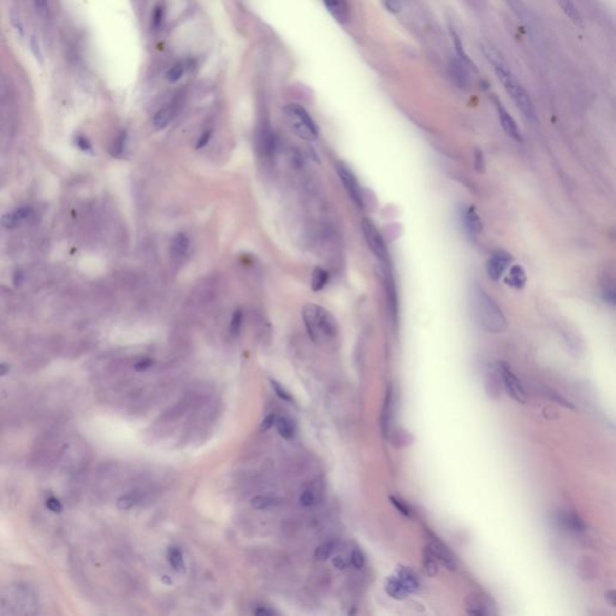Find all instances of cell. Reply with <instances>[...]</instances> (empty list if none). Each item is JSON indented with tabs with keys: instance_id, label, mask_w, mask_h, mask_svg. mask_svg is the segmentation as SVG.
<instances>
[{
	"instance_id": "38",
	"label": "cell",
	"mask_w": 616,
	"mask_h": 616,
	"mask_svg": "<svg viewBox=\"0 0 616 616\" xmlns=\"http://www.w3.org/2000/svg\"><path fill=\"white\" fill-rule=\"evenodd\" d=\"M34 5H35L36 12L43 19H46L50 13V4L48 0H34Z\"/></svg>"
},
{
	"instance_id": "7",
	"label": "cell",
	"mask_w": 616,
	"mask_h": 616,
	"mask_svg": "<svg viewBox=\"0 0 616 616\" xmlns=\"http://www.w3.org/2000/svg\"><path fill=\"white\" fill-rule=\"evenodd\" d=\"M336 169H337V174L340 176V179L342 182V184H343L345 192L348 193V195L351 196V199L354 201V203L356 206L362 207L363 206V196H362V190L361 187H360L358 179L354 176V174L349 170V168L343 162H338L337 166H336Z\"/></svg>"
},
{
	"instance_id": "14",
	"label": "cell",
	"mask_w": 616,
	"mask_h": 616,
	"mask_svg": "<svg viewBox=\"0 0 616 616\" xmlns=\"http://www.w3.org/2000/svg\"><path fill=\"white\" fill-rule=\"evenodd\" d=\"M557 519H559L560 524L569 532L581 533L586 529V525H585L583 519L578 514L573 513V511H562V513L559 514Z\"/></svg>"
},
{
	"instance_id": "11",
	"label": "cell",
	"mask_w": 616,
	"mask_h": 616,
	"mask_svg": "<svg viewBox=\"0 0 616 616\" xmlns=\"http://www.w3.org/2000/svg\"><path fill=\"white\" fill-rule=\"evenodd\" d=\"M466 610L469 615L474 616H485L495 614L492 602L484 594L473 593L467 597Z\"/></svg>"
},
{
	"instance_id": "25",
	"label": "cell",
	"mask_w": 616,
	"mask_h": 616,
	"mask_svg": "<svg viewBox=\"0 0 616 616\" xmlns=\"http://www.w3.org/2000/svg\"><path fill=\"white\" fill-rule=\"evenodd\" d=\"M501 376L500 373H498L497 366L496 369L492 372V375H490L489 377V382L486 383V391L487 394H489L490 397H494V399H497L498 396L501 395Z\"/></svg>"
},
{
	"instance_id": "53",
	"label": "cell",
	"mask_w": 616,
	"mask_h": 616,
	"mask_svg": "<svg viewBox=\"0 0 616 616\" xmlns=\"http://www.w3.org/2000/svg\"><path fill=\"white\" fill-rule=\"evenodd\" d=\"M162 19V9L161 8H157L155 9L154 12V24L155 26H159Z\"/></svg>"
},
{
	"instance_id": "19",
	"label": "cell",
	"mask_w": 616,
	"mask_h": 616,
	"mask_svg": "<svg viewBox=\"0 0 616 616\" xmlns=\"http://www.w3.org/2000/svg\"><path fill=\"white\" fill-rule=\"evenodd\" d=\"M176 115V106L175 105H168L165 107H162L158 111L157 113H155L153 117V126L157 128V129H164L165 127H168L169 124L171 123V120L175 118Z\"/></svg>"
},
{
	"instance_id": "8",
	"label": "cell",
	"mask_w": 616,
	"mask_h": 616,
	"mask_svg": "<svg viewBox=\"0 0 616 616\" xmlns=\"http://www.w3.org/2000/svg\"><path fill=\"white\" fill-rule=\"evenodd\" d=\"M461 225L470 241L476 240L483 229L482 220L473 206H461L459 212Z\"/></svg>"
},
{
	"instance_id": "20",
	"label": "cell",
	"mask_w": 616,
	"mask_h": 616,
	"mask_svg": "<svg viewBox=\"0 0 616 616\" xmlns=\"http://www.w3.org/2000/svg\"><path fill=\"white\" fill-rule=\"evenodd\" d=\"M526 282H527V277H526L525 270L522 269L520 265L511 266L509 276H508V283H509V285L514 286V288L517 289H520L524 288Z\"/></svg>"
},
{
	"instance_id": "52",
	"label": "cell",
	"mask_w": 616,
	"mask_h": 616,
	"mask_svg": "<svg viewBox=\"0 0 616 616\" xmlns=\"http://www.w3.org/2000/svg\"><path fill=\"white\" fill-rule=\"evenodd\" d=\"M476 161L479 162V165L477 166V169L478 170H483L484 169V158H483V153L480 151L476 152Z\"/></svg>"
},
{
	"instance_id": "23",
	"label": "cell",
	"mask_w": 616,
	"mask_h": 616,
	"mask_svg": "<svg viewBox=\"0 0 616 616\" xmlns=\"http://www.w3.org/2000/svg\"><path fill=\"white\" fill-rule=\"evenodd\" d=\"M275 424H276L277 430H278V432H279V435H281L283 438L292 439L294 437V435H295V427H294L293 421L289 420L288 418H284V417L277 418Z\"/></svg>"
},
{
	"instance_id": "31",
	"label": "cell",
	"mask_w": 616,
	"mask_h": 616,
	"mask_svg": "<svg viewBox=\"0 0 616 616\" xmlns=\"http://www.w3.org/2000/svg\"><path fill=\"white\" fill-rule=\"evenodd\" d=\"M126 140H127V134L126 131H122L118 136L115 138V141H113L112 146H111V154L113 155V157H119L120 154L123 153L124 151V146H126Z\"/></svg>"
},
{
	"instance_id": "45",
	"label": "cell",
	"mask_w": 616,
	"mask_h": 616,
	"mask_svg": "<svg viewBox=\"0 0 616 616\" xmlns=\"http://www.w3.org/2000/svg\"><path fill=\"white\" fill-rule=\"evenodd\" d=\"M276 419H277L276 415L273 414V413L269 414L268 417H266L264 419V420H262V423H261V431H268V430H270V428H271L273 426V425H275Z\"/></svg>"
},
{
	"instance_id": "22",
	"label": "cell",
	"mask_w": 616,
	"mask_h": 616,
	"mask_svg": "<svg viewBox=\"0 0 616 616\" xmlns=\"http://www.w3.org/2000/svg\"><path fill=\"white\" fill-rule=\"evenodd\" d=\"M327 282H328V272L326 271V270H324L321 268L314 269V271L312 272V281H311V286H312V290H314V292H319V290L325 288V285L327 284Z\"/></svg>"
},
{
	"instance_id": "26",
	"label": "cell",
	"mask_w": 616,
	"mask_h": 616,
	"mask_svg": "<svg viewBox=\"0 0 616 616\" xmlns=\"http://www.w3.org/2000/svg\"><path fill=\"white\" fill-rule=\"evenodd\" d=\"M168 559H169V562H170L171 567L176 570V572H183V570H184V567H186L184 559H183V553L178 548L169 549Z\"/></svg>"
},
{
	"instance_id": "43",
	"label": "cell",
	"mask_w": 616,
	"mask_h": 616,
	"mask_svg": "<svg viewBox=\"0 0 616 616\" xmlns=\"http://www.w3.org/2000/svg\"><path fill=\"white\" fill-rule=\"evenodd\" d=\"M314 502V495L311 491H304L300 496V503L303 507H311Z\"/></svg>"
},
{
	"instance_id": "33",
	"label": "cell",
	"mask_w": 616,
	"mask_h": 616,
	"mask_svg": "<svg viewBox=\"0 0 616 616\" xmlns=\"http://www.w3.org/2000/svg\"><path fill=\"white\" fill-rule=\"evenodd\" d=\"M543 394H544V395H545L546 397H549V399H551L552 401H555V402H557V403H559V404H562L563 407L572 408V409H574L573 403L570 402V401L566 400L565 397H563V396L560 395V394L557 393V391H555V390H551V389H545V390H543Z\"/></svg>"
},
{
	"instance_id": "55",
	"label": "cell",
	"mask_w": 616,
	"mask_h": 616,
	"mask_svg": "<svg viewBox=\"0 0 616 616\" xmlns=\"http://www.w3.org/2000/svg\"><path fill=\"white\" fill-rule=\"evenodd\" d=\"M10 371V366L8 363H0V377L5 376L6 373H9Z\"/></svg>"
},
{
	"instance_id": "56",
	"label": "cell",
	"mask_w": 616,
	"mask_h": 616,
	"mask_svg": "<svg viewBox=\"0 0 616 616\" xmlns=\"http://www.w3.org/2000/svg\"><path fill=\"white\" fill-rule=\"evenodd\" d=\"M605 596H607V598H608V600H609V601H610V603H611V605H615V592H614V590H610V591H608V592H607V593H605Z\"/></svg>"
},
{
	"instance_id": "9",
	"label": "cell",
	"mask_w": 616,
	"mask_h": 616,
	"mask_svg": "<svg viewBox=\"0 0 616 616\" xmlns=\"http://www.w3.org/2000/svg\"><path fill=\"white\" fill-rule=\"evenodd\" d=\"M426 549L434 555L435 559L437 560V562L444 566L446 569H456V561L454 555L449 551V549L446 548L438 538H436L435 536L431 533H428V543Z\"/></svg>"
},
{
	"instance_id": "40",
	"label": "cell",
	"mask_w": 616,
	"mask_h": 616,
	"mask_svg": "<svg viewBox=\"0 0 616 616\" xmlns=\"http://www.w3.org/2000/svg\"><path fill=\"white\" fill-rule=\"evenodd\" d=\"M30 50H32L35 59L39 61V63H43L44 54H43V51H41L39 40H37V37L35 35H33L32 37H30Z\"/></svg>"
},
{
	"instance_id": "28",
	"label": "cell",
	"mask_w": 616,
	"mask_h": 616,
	"mask_svg": "<svg viewBox=\"0 0 616 616\" xmlns=\"http://www.w3.org/2000/svg\"><path fill=\"white\" fill-rule=\"evenodd\" d=\"M9 16H10V22H11L13 29L16 30V33L18 34L19 37H23L24 36V26H23L22 16H20V12L18 11V9L17 8L10 9Z\"/></svg>"
},
{
	"instance_id": "4",
	"label": "cell",
	"mask_w": 616,
	"mask_h": 616,
	"mask_svg": "<svg viewBox=\"0 0 616 616\" xmlns=\"http://www.w3.org/2000/svg\"><path fill=\"white\" fill-rule=\"evenodd\" d=\"M284 118L296 136L306 141H314L318 137V128L310 113L299 104H289L283 109Z\"/></svg>"
},
{
	"instance_id": "29",
	"label": "cell",
	"mask_w": 616,
	"mask_h": 616,
	"mask_svg": "<svg viewBox=\"0 0 616 616\" xmlns=\"http://www.w3.org/2000/svg\"><path fill=\"white\" fill-rule=\"evenodd\" d=\"M390 502L393 503V506L395 507L401 514L404 515V517H407V518L413 517V509H412V507L409 506V504H408L404 500H402V498H400L397 496H390Z\"/></svg>"
},
{
	"instance_id": "10",
	"label": "cell",
	"mask_w": 616,
	"mask_h": 616,
	"mask_svg": "<svg viewBox=\"0 0 616 616\" xmlns=\"http://www.w3.org/2000/svg\"><path fill=\"white\" fill-rule=\"evenodd\" d=\"M511 262V257L508 252L503 249H498L491 255L489 261H487L486 270L487 275L492 281H498L506 271L508 266Z\"/></svg>"
},
{
	"instance_id": "13",
	"label": "cell",
	"mask_w": 616,
	"mask_h": 616,
	"mask_svg": "<svg viewBox=\"0 0 616 616\" xmlns=\"http://www.w3.org/2000/svg\"><path fill=\"white\" fill-rule=\"evenodd\" d=\"M394 403H395V401H394V390H393V387L389 386L386 390L385 399H384L382 415H380V426H382V432L384 436H386V437L389 436L390 427H391V420H393Z\"/></svg>"
},
{
	"instance_id": "54",
	"label": "cell",
	"mask_w": 616,
	"mask_h": 616,
	"mask_svg": "<svg viewBox=\"0 0 616 616\" xmlns=\"http://www.w3.org/2000/svg\"><path fill=\"white\" fill-rule=\"evenodd\" d=\"M254 612H255V614H257V615H265V616H271V615H273V611L269 610V609H266V608H260V609H257V610H255Z\"/></svg>"
},
{
	"instance_id": "44",
	"label": "cell",
	"mask_w": 616,
	"mask_h": 616,
	"mask_svg": "<svg viewBox=\"0 0 616 616\" xmlns=\"http://www.w3.org/2000/svg\"><path fill=\"white\" fill-rule=\"evenodd\" d=\"M332 565L335 566V568H337V569H340V570H343V569L347 568L348 565H349V562H348V560L345 559L344 556L337 555V556L334 557V560H332Z\"/></svg>"
},
{
	"instance_id": "27",
	"label": "cell",
	"mask_w": 616,
	"mask_h": 616,
	"mask_svg": "<svg viewBox=\"0 0 616 616\" xmlns=\"http://www.w3.org/2000/svg\"><path fill=\"white\" fill-rule=\"evenodd\" d=\"M423 565H424V569H425V572H426L427 576L434 577L437 574L438 562H437V560L434 557V555H432V553L428 551L427 549H425V551H424Z\"/></svg>"
},
{
	"instance_id": "12",
	"label": "cell",
	"mask_w": 616,
	"mask_h": 616,
	"mask_svg": "<svg viewBox=\"0 0 616 616\" xmlns=\"http://www.w3.org/2000/svg\"><path fill=\"white\" fill-rule=\"evenodd\" d=\"M496 109H497V113H498V118H500V122L502 124V128H503V130L506 131L508 136H510L513 140L518 141V142H520L522 140L520 130H519V128L517 126V123H515V120L513 117L509 115V112L504 109V106L502 105L500 101H497L496 100Z\"/></svg>"
},
{
	"instance_id": "47",
	"label": "cell",
	"mask_w": 616,
	"mask_h": 616,
	"mask_svg": "<svg viewBox=\"0 0 616 616\" xmlns=\"http://www.w3.org/2000/svg\"><path fill=\"white\" fill-rule=\"evenodd\" d=\"M385 4H386L387 10L393 13L399 12L401 8H402V5H401V0H385Z\"/></svg>"
},
{
	"instance_id": "48",
	"label": "cell",
	"mask_w": 616,
	"mask_h": 616,
	"mask_svg": "<svg viewBox=\"0 0 616 616\" xmlns=\"http://www.w3.org/2000/svg\"><path fill=\"white\" fill-rule=\"evenodd\" d=\"M152 363L153 362H152L151 359H142L135 363V369H137V371H145V369L151 367Z\"/></svg>"
},
{
	"instance_id": "32",
	"label": "cell",
	"mask_w": 616,
	"mask_h": 616,
	"mask_svg": "<svg viewBox=\"0 0 616 616\" xmlns=\"http://www.w3.org/2000/svg\"><path fill=\"white\" fill-rule=\"evenodd\" d=\"M136 502H137L136 495L127 494L118 498V501H117V507L122 510H128V509H131V508L136 504Z\"/></svg>"
},
{
	"instance_id": "21",
	"label": "cell",
	"mask_w": 616,
	"mask_h": 616,
	"mask_svg": "<svg viewBox=\"0 0 616 616\" xmlns=\"http://www.w3.org/2000/svg\"><path fill=\"white\" fill-rule=\"evenodd\" d=\"M251 504H252V507L255 508V509L265 510V509H270V508H275V507L281 506L282 500L281 498L270 497V496H255L252 498Z\"/></svg>"
},
{
	"instance_id": "2",
	"label": "cell",
	"mask_w": 616,
	"mask_h": 616,
	"mask_svg": "<svg viewBox=\"0 0 616 616\" xmlns=\"http://www.w3.org/2000/svg\"><path fill=\"white\" fill-rule=\"evenodd\" d=\"M302 319L308 336L316 344L332 343L337 338V321L326 308L317 303H307L302 308Z\"/></svg>"
},
{
	"instance_id": "5",
	"label": "cell",
	"mask_w": 616,
	"mask_h": 616,
	"mask_svg": "<svg viewBox=\"0 0 616 616\" xmlns=\"http://www.w3.org/2000/svg\"><path fill=\"white\" fill-rule=\"evenodd\" d=\"M361 229L363 237H365L366 242H367L372 253L375 254L377 259L382 261L383 264H387V261H389V252H387L386 244L385 242H384V238L382 234L379 233V230L377 229L376 225L371 220L366 219V218L361 221Z\"/></svg>"
},
{
	"instance_id": "15",
	"label": "cell",
	"mask_w": 616,
	"mask_h": 616,
	"mask_svg": "<svg viewBox=\"0 0 616 616\" xmlns=\"http://www.w3.org/2000/svg\"><path fill=\"white\" fill-rule=\"evenodd\" d=\"M324 4L337 22L345 23L349 19L348 0H324Z\"/></svg>"
},
{
	"instance_id": "50",
	"label": "cell",
	"mask_w": 616,
	"mask_h": 616,
	"mask_svg": "<svg viewBox=\"0 0 616 616\" xmlns=\"http://www.w3.org/2000/svg\"><path fill=\"white\" fill-rule=\"evenodd\" d=\"M77 145H78V147L81 148L82 151H91L92 150V146H91V145H89L87 138H85V137H78L77 138Z\"/></svg>"
},
{
	"instance_id": "30",
	"label": "cell",
	"mask_w": 616,
	"mask_h": 616,
	"mask_svg": "<svg viewBox=\"0 0 616 616\" xmlns=\"http://www.w3.org/2000/svg\"><path fill=\"white\" fill-rule=\"evenodd\" d=\"M336 544H337V543H336L335 541H330V542H326V543H324V544L318 546L316 550L317 559L318 560H327L328 557L332 555V552L335 551Z\"/></svg>"
},
{
	"instance_id": "6",
	"label": "cell",
	"mask_w": 616,
	"mask_h": 616,
	"mask_svg": "<svg viewBox=\"0 0 616 616\" xmlns=\"http://www.w3.org/2000/svg\"><path fill=\"white\" fill-rule=\"evenodd\" d=\"M497 369L501 376L502 384L506 387L507 393L509 394L511 399L521 404L527 402V394H526L525 387L522 386L521 382L519 380L518 377L515 376V373L511 371L509 366H508L506 362H498Z\"/></svg>"
},
{
	"instance_id": "1",
	"label": "cell",
	"mask_w": 616,
	"mask_h": 616,
	"mask_svg": "<svg viewBox=\"0 0 616 616\" xmlns=\"http://www.w3.org/2000/svg\"><path fill=\"white\" fill-rule=\"evenodd\" d=\"M480 47H482V51L484 55L486 57V59L489 60V63L494 67L495 74H496L497 78L500 79V82L503 85L508 95L513 99L514 104L517 105L518 109L521 111L522 115L528 120L535 122V120L537 119V116H536L533 102H532L527 92L525 91V88L521 86V83L518 81L517 76L511 71L509 65L504 60V58L502 57L501 53L496 48L490 46V45L483 44Z\"/></svg>"
},
{
	"instance_id": "39",
	"label": "cell",
	"mask_w": 616,
	"mask_h": 616,
	"mask_svg": "<svg viewBox=\"0 0 616 616\" xmlns=\"http://www.w3.org/2000/svg\"><path fill=\"white\" fill-rule=\"evenodd\" d=\"M19 223L20 221L17 219L15 213H6L2 218H0V224H2L4 228H8V229L16 228Z\"/></svg>"
},
{
	"instance_id": "46",
	"label": "cell",
	"mask_w": 616,
	"mask_h": 616,
	"mask_svg": "<svg viewBox=\"0 0 616 616\" xmlns=\"http://www.w3.org/2000/svg\"><path fill=\"white\" fill-rule=\"evenodd\" d=\"M13 213H15V216L17 217V219H18L19 221H22L24 219H27V218L30 216V213H32V210H30V207L24 206V207H20V209H18V210L16 211V212H13Z\"/></svg>"
},
{
	"instance_id": "3",
	"label": "cell",
	"mask_w": 616,
	"mask_h": 616,
	"mask_svg": "<svg viewBox=\"0 0 616 616\" xmlns=\"http://www.w3.org/2000/svg\"><path fill=\"white\" fill-rule=\"evenodd\" d=\"M474 314L480 326L491 334H502L507 330L506 317L492 297L485 290L476 286L472 292Z\"/></svg>"
},
{
	"instance_id": "36",
	"label": "cell",
	"mask_w": 616,
	"mask_h": 616,
	"mask_svg": "<svg viewBox=\"0 0 616 616\" xmlns=\"http://www.w3.org/2000/svg\"><path fill=\"white\" fill-rule=\"evenodd\" d=\"M242 318H243V314H242L241 310H236L233 314V317H231V323H230V332L234 336H237L238 332L241 330V325H242Z\"/></svg>"
},
{
	"instance_id": "24",
	"label": "cell",
	"mask_w": 616,
	"mask_h": 616,
	"mask_svg": "<svg viewBox=\"0 0 616 616\" xmlns=\"http://www.w3.org/2000/svg\"><path fill=\"white\" fill-rule=\"evenodd\" d=\"M559 3L561 9L563 10V12L566 13L567 17H568L573 23H576L577 26H581V24H583V19H581L580 13L578 11L577 6L572 3V0H559Z\"/></svg>"
},
{
	"instance_id": "51",
	"label": "cell",
	"mask_w": 616,
	"mask_h": 616,
	"mask_svg": "<svg viewBox=\"0 0 616 616\" xmlns=\"http://www.w3.org/2000/svg\"><path fill=\"white\" fill-rule=\"evenodd\" d=\"M22 281H23L22 272H20L19 270H17V271L15 272V275H13V284H15V286H19L20 284H22Z\"/></svg>"
},
{
	"instance_id": "18",
	"label": "cell",
	"mask_w": 616,
	"mask_h": 616,
	"mask_svg": "<svg viewBox=\"0 0 616 616\" xmlns=\"http://www.w3.org/2000/svg\"><path fill=\"white\" fill-rule=\"evenodd\" d=\"M385 591L391 598H394V600H404V598L409 596V593L407 592V590L404 589L403 585L401 584V581L399 580V578L396 577V574L387 578L385 583Z\"/></svg>"
},
{
	"instance_id": "49",
	"label": "cell",
	"mask_w": 616,
	"mask_h": 616,
	"mask_svg": "<svg viewBox=\"0 0 616 616\" xmlns=\"http://www.w3.org/2000/svg\"><path fill=\"white\" fill-rule=\"evenodd\" d=\"M210 137H211V131L210 130L209 131H205V133H203L201 135V136H200L199 140H198V143H196V148H198V150H200V148L205 147L206 145L209 143Z\"/></svg>"
},
{
	"instance_id": "42",
	"label": "cell",
	"mask_w": 616,
	"mask_h": 616,
	"mask_svg": "<svg viewBox=\"0 0 616 616\" xmlns=\"http://www.w3.org/2000/svg\"><path fill=\"white\" fill-rule=\"evenodd\" d=\"M46 507L50 509L51 511H53V513H60L61 510H63V506H61V503L59 501L57 500V498L54 497H48L46 500Z\"/></svg>"
},
{
	"instance_id": "17",
	"label": "cell",
	"mask_w": 616,
	"mask_h": 616,
	"mask_svg": "<svg viewBox=\"0 0 616 616\" xmlns=\"http://www.w3.org/2000/svg\"><path fill=\"white\" fill-rule=\"evenodd\" d=\"M188 249H189V238L187 237V235L182 234V233L175 235L174 238L171 240V244H170L171 258L176 261L182 260V259L187 255Z\"/></svg>"
},
{
	"instance_id": "35",
	"label": "cell",
	"mask_w": 616,
	"mask_h": 616,
	"mask_svg": "<svg viewBox=\"0 0 616 616\" xmlns=\"http://www.w3.org/2000/svg\"><path fill=\"white\" fill-rule=\"evenodd\" d=\"M183 72H184V68H183L182 63H176L172 65V67L170 68V70L168 71V74H166V78H168L170 82H177L178 79L182 78Z\"/></svg>"
},
{
	"instance_id": "41",
	"label": "cell",
	"mask_w": 616,
	"mask_h": 616,
	"mask_svg": "<svg viewBox=\"0 0 616 616\" xmlns=\"http://www.w3.org/2000/svg\"><path fill=\"white\" fill-rule=\"evenodd\" d=\"M271 384H272V389L276 391V394H277V395H278L279 397H281L282 400L288 401V402H293V397H292V395H290V394L288 393V391H286V390L284 389V386H282L281 384H279L278 382H275V380H272Z\"/></svg>"
},
{
	"instance_id": "34",
	"label": "cell",
	"mask_w": 616,
	"mask_h": 616,
	"mask_svg": "<svg viewBox=\"0 0 616 616\" xmlns=\"http://www.w3.org/2000/svg\"><path fill=\"white\" fill-rule=\"evenodd\" d=\"M349 562L352 563L353 567L356 569H361L363 568V566H365L366 559L365 555H363L361 550L359 549H354L351 553V559H349Z\"/></svg>"
},
{
	"instance_id": "37",
	"label": "cell",
	"mask_w": 616,
	"mask_h": 616,
	"mask_svg": "<svg viewBox=\"0 0 616 616\" xmlns=\"http://www.w3.org/2000/svg\"><path fill=\"white\" fill-rule=\"evenodd\" d=\"M451 36H453V40H454V45H455V47H456V52H458L459 57L461 58V59L463 61H465V63L470 64V60L468 59V55L466 54L465 50H463V45L461 43V40H460V36L454 32V30H453V32H451Z\"/></svg>"
},
{
	"instance_id": "16",
	"label": "cell",
	"mask_w": 616,
	"mask_h": 616,
	"mask_svg": "<svg viewBox=\"0 0 616 616\" xmlns=\"http://www.w3.org/2000/svg\"><path fill=\"white\" fill-rule=\"evenodd\" d=\"M395 574H396V577L399 578L401 584L404 586V589L407 590L408 593L409 594L414 593L419 590V587H420V583H419L417 574H415L410 568H408V567H401V568L397 569V572Z\"/></svg>"
}]
</instances>
